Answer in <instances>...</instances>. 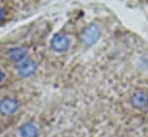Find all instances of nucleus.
<instances>
[{
  "label": "nucleus",
  "mask_w": 148,
  "mask_h": 137,
  "mask_svg": "<svg viewBox=\"0 0 148 137\" xmlns=\"http://www.w3.org/2000/svg\"><path fill=\"white\" fill-rule=\"evenodd\" d=\"M99 36H101L99 28L96 24H89L88 27H86L83 29L81 38H82V42L86 45H92L98 41Z\"/></svg>",
  "instance_id": "obj_1"
},
{
  "label": "nucleus",
  "mask_w": 148,
  "mask_h": 137,
  "mask_svg": "<svg viewBox=\"0 0 148 137\" xmlns=\"http://www.w3.org/2000/svg\"><path fill=\"white\" fill-rule=\"evenodd\" d=\"M51 48L57 52H64L69 48V38L64 33H58L51 39Z\"/></svg>",
  "instance_id": "obj_2"
},
{
  "label": "nucleus",
  "mask_w": 148,
  "mask_h": 137,
  "mask_svg": "<svg viewBox=\"0 0 148 137\" xmlns=\"http://www.w3.org/2000/svg\"><path fill=\"white\" fill-rule=\"evenodd\" d=\"M131 104L136 109H142L148 106V92L140 89L135 91L131 96Z\"/></svg>",
  "instance_id": "obj_3"
},
{
  "label": "nucleus",
  "mask_w": 148,
  "mask_h": 137,
  "mask_svg": "<svg viewBox=\"0 0 148 137\" xmlns=\"http://www.w3.org/2000/svg\"><path fill=\"white\" fill-rule=\"evenodd\" d=\"M37 70V65L32 59H24L17 65V73L21 77H30Z\"/></svg>",
  "instance_id": "obj_4"
},
{
  "label": "nucleus",
  "mask_w": 148,
  "mask_h": 137,
  "mask_svg": "<svg viewBox=\"0 0 148 137\" xmlns=\"http://www.w3.org/2000/svg\"><path fill=\"white\" fill-rule=\"evenodd\" d=\"M18 108V102L13 98H3L0 100V113L2 115H12Z\"/></svg>",
  "instance_id": "obj_5"
},
{
  "label": "nucleus",
  "mask_w": 148,
  "mask_h": 137,
  "mask_svg": "<svg viewBox=\"0 0 148 137\" xmlns=\"http://www.w3.org/2000/svg\"><path fill=\"white\" fill-rule=\"evenodd\" d=\"M25 56H27V51L24 48H21V46L12 48L8 51V58L13 63H21L22 60H24Z\"/></svg>",
  "instance_id": "obj_6"
},
{
  "label": "nucleus",
  "mask_w": 148,
  "mask_h": 137,
  "mask_svg": "<svg viewBox=\"0 0 148 137\" xmlns=\"http://www.w3.org/2000/svg\"><path fill=\"white\" fill-rule=\"evenodd\" d=\"M18 134L21 137H37L38 135V128L35 125V123H24L20 127Z\"/></svg>",
  "instance_id": "obj_7"
},
{
  "label": "nucleus",
  "mask_w": 148,
  "mask_h": 137,
  "mask_svg": "<svg viewBox=\"0 0 148 137\" xmlns=\"http://www.w3.org/2000/svg\"><path fill=\"white\" fill-rule=\"evenodd\" d=\"M5 16H6V13H5V9L0 6V22L1 21H3V19H5Z\"/></svg>",
  "instance_id": "obj_8"
},
{
  "label": "nucleus",
  "mask_w": 148,
  "mask_h": 137,
  "mask_svg": "<svg viewBox=\"0 0 148 137\" xmlns=\"http://www.w3.org/2000/svg\"><path fill=\"white\" fill-rule=\"evenodd\" d=\"M3 78H5V73H3V72L0 70V82L3 80Z\"/></svg>",
  "instance_id": "obj_9"
}]
</instances>
